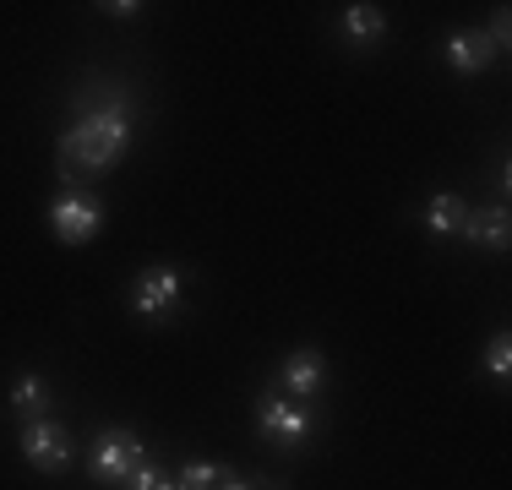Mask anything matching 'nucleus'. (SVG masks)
<instances>
[{
  "instance_id": "nucleus-4",
  "label": "nucleus",
  "mask_w": 512,
  "mask_h": 490,
  "mask_svg": "<svg viewBox=\"0 0 512 490\" xmlns=\"http://www.w3.org/2000/svg\"><path fill=\"white\" fill-rule=\"evenodd\" d=\"M256 431H267L273 441H284V447H300L311 436V414L295 398H284V392H262L256 398Z\"/></svg>"
},
{
  "instance_id": "nucleus-16",
  "label": "nucleus",
  "mask_w": 512,
  "mask_h": 490,
  "mask_svg": "<svg viewBox=\"0 0 512 490\" xmlns=\"http://www.w3.org/2000/svg\"><path fill=\"white\" fill-rule=\"evenodd\" d=\"M218 490H278V485H262V480H240V474L229 469V474H224V485H218Z\"/></svg>"
},
{
  "instance_id": "nucleus-14",
  "label": "nucleus",
  "mask_w": 512,
  "mask_h": 490,
  "mask_svg": "<svg viewBox=\"0 0 512 490\" xmlns=\"http://www.w3.org/2000/svg\"><path fill=\"white\" fill-rule=\"evenodd\" d=\"M485 371H491L496 382H507V376H512V338L507 333L491 338V349H485Z\"/></svg>"
},
{
  "instance_id": "nucleus-15",
  "label": "nucleus",
  "mask_w": 512,
  "mask_h": 490,
  "mask_svg": "<svg viewBox=\"0 0 512 490\" xmlns=\"http://www.w3.org/2000/svg\"><path fill=\"white\" fill-rule=\"evenodd\" d=\"M126 490H175V480H169L164 469H153V463H142V469L126 480Z\"/></svg>"
},
{
  "instance_id": "nucleus-11",
  "label": "nucleus",
  "mask_w": 512,
  "mask_h": 490,
  "mask_svg": "<svg viewBox=\"0 0 512 490\" xmlns=\"http://www.w3.org/2000/svg\"><path fill=\"white\" fill-rule=\"evenodd\" d=\"M44 409H50V382L44 376H22L17 387H11V414H17L22 425L44 420Z\"/></svg>"
},
{
  "instance_id": "nucleus-12",
  "label": "nucleus",
  "mask_w": 512,
  "mask_h": 490,
  "mask_svg": "<svg viewBox=\"0 0 512 490\" xmlns=\"http://www.w3.org/2000/svg\"><path fill=\"white\" fill-rule=\"evenodd\" d=\"M338 28H344V39H349V44H376V39L387 33V17H382L376 6H349Z\"/></svg>"
},
{
  "instance_id": "nucleus-5",
  "label": "nucleus",
  "mask_w": 512,
  "mask_h": 490,
  "mask_svg": "<svg viewBox=\"0 0 512 490\" xmlns=\"http://www.w3.org/2000/svg\"><path fill=\"white\" fill-rule=\"evenodd\" d=\"M22 458L39 474H60L71 463V436L55 420H33V425H22Z\"/></svg>"
},
{
  "instance_id": "nucleus-6",
  "label": "nucleus",
  "mask_w": 512,
  "mask_h": 490,
  "mask_svg": "<svg viewBox=\"0 0 512 490\" xmlns=\"http://www.w3.org/2000/svg\"><path fill=\"white\" fill-rule=\"evenodd\" d=\"M180 289H186V278L175 273V267H148V273L137 278V316H148V322H164L169 311L180 305Z\"/></svg>"
},
{
  "instance_id": "nucleus-9",
  "label": "nucleus",
  "mask_w": 512,
  "mask_h": 490,
  "mask_svg": "<svg viewBox=\"0 0 512 490\" xmlns=\"http://www.w3.org/2000/svg\"><path fill=\"white\" fill-rule=\"evenodd\" d=\"M463 240H469V245H485V251H507V240H512L507 207L496 202V207H485V213H474V207H469V218H463Z\"/></svg>"
},
{
  "instance_id": "nucleus-8",
  "label": "nucleus",
  "mask_w": 512,
  "mask_h": 490,
  "mask_svg": "<svg viewBox=\"0 0 512 490\" xmlns=\"http://www.w3.org/2000/svg\"><path fill=\"white\" fill-rule=\"evenodd\" d=\"M442 55H447V66H453L458 77H480V71L496 60V44H491V33L463 28V33H453V39H447Z\"/></svg>"
},
{
  "instance_id": "nucleus-2",
  "label": "nucleus",
  "mask_w": 512,
  "mask_h": 490,
  "mask_svg": "<svg viewBox=\"0 0 512 490\" xmlns=\"http://www.w3.org/2000/svg\"><path fill=\"white\" fill-rule=\"evenodd\" d=\"M142 436L126 431V425H109V431L99 436V447H93V474H99L104 485H126L131 474L142 469Z\"/></svg>"
},
{
  "instance_id": "nucleus-13",
  "label": "nucleus",
  "mask_w": 512,
  "mask_h": 490,
  "mask_svg": "<svg viewBox=\"0 0 512 490\" xmlns=\"http://www.w3.org/2000/svg\"><path fill=\"white\" fill-rule=\"evenodd\" d=\"M224 474H229L224 463H202L197 458V463H186V469L175 474V490H218V485H224Z\"/></svg>"
},
{
  "instance_id": "nucleus-3",
  "label": "nucleus",
  "mask_w": 512,
  "mask_h": 490,
  "mask_svg": "<svg viewBox=\"0 0 512 490\" xmlns=\"http://www.w3.org/2000/svg\"><path fill=\"white\" fill-rule=\"evenodd\" d=\"M99 224H104V207L93 202L88 191H60V196H55L50 229H55L66 245H88L93 235H99Z\"/></svg>"
},
{
  "instance_id": "nucleus-10",
  "label": "nucleus",
  "mask_w": 512,
  "mask_h": 490,
  "mask_svg": "<svg viewBox=\"0 0 512 490\" xmlns=\"http://www.w3.org/2000/svg\"><path fill=\"white\" fill-rule=\"evenodd\" d=\"M463 218H469V202H463L458 191H442V196H431V202H425V229H431L436 240L463 235Z\"/></svg>"
},
{
  "instance_id": "nucleus-17",
  "label": "nucleus",
  "mask_w": 512,
  "mask_h": 490,
  "mask_svg": "<svg viewBox=\"0 0 512 490\" xmlns=\"http://www.w3.org/2000/svg\"><path fill=\"white\" fill-rule=\"evenodd\" d=\"M104 11H109V17H137L142 6H137V0H131V6H126V0H115V6H104Z\"/></svg>"
},
{
  "instance_id": "nucleus-7",
  "label": "nucleus",
  "mask_w": 512,
  "mask_h": 490,
  "mask_svg": "<svg viewBox=\"0 0 512 490\" xmlns=\"http://www.w3.org/2000/svg\"><path fill=\"white\" fill-rule=\"evenodd\" d=\"M322 376H327L322 354H316V349H295L284 360V371H278V392L295 398V403H311L316 392H322Z\"/></svg>"
},
{
  "instance_id": "nucleus-1",
  "label": "nucleus",
  "mask_w": 512,
  "mask_h": 490,
  "mask_svg": "<svg viewBox=\"0 0 512 490\" xmlns=\"http://www.w3.org/2000/svg\"><path fill=\"white\" fill-rule=\"evenodd\" d=\"M131 147V98H109V104L88 109V115L71 120V131L60 137V175H104L126 158Z\"/></svg>"
}]
</instances>
